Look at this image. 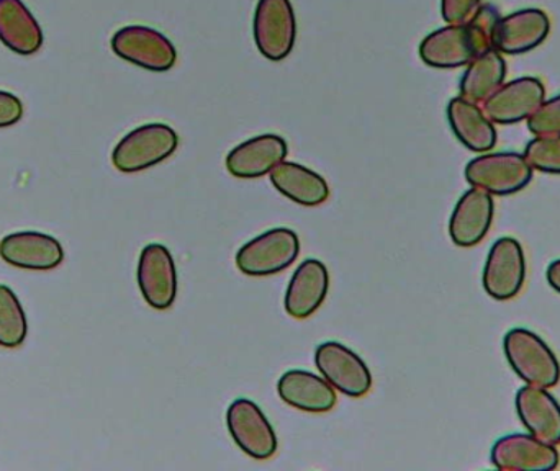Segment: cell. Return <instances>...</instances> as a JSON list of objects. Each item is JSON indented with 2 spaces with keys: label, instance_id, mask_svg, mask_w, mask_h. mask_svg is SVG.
I'll return each mask as SVG.
<instances>
[{
  "label": "cell",
  "instance_id": "obj_1",
  "mask_svg": "<svg viewBox=\"0 0 560 471\" xmlns=\"http://www.w3.org/2000/svg\"><path fill=\"white\" fill-rule=\"evenodd\" d=\"M503 352L512 370L526 385L552 388L559 384V358L536 332L526 328L510 329L503 338Z\"/></svg>",
  "mask_w": 560,
  "mask_h": 471
},
{
  "label": "cell",
  "instance_id": "obj_2",
  "mask_svg": "<svg viewBox=\"0 0 560 471\" xmlns=\"http://www.w3.org/2000/svg\"><path fill=\"white\" fill-rule=\"evenodd\" d=\"M179 146V137L163 123L143 125L121 138L112 153L115 169L125 174L141 173L173 156Z\"/></svg>",
  "mask_w": 560,
  "mask_h": 471
},
{
  "label": "cell",
  "instance_id": "obj_3",
  "mask_svg": "<svg viewBox=\"0 0 560 471\" xmlns=\"http://www.w3.org/2000/svg\"><path fill=\"white\" fill-rule=\"evenodd\" d=\"M464 176L470 186L486 190L492 197H509L529 186L533 169L523 154L489 151L474 157Z\"/></svg>",
  "mask_w": 560,
  "mask_h": 471
},
{
  "label": "cell",
  "instance_id": "obj_4",
  "mask_svg": "<svg viewBox=\"0 0 560 471\" xmlns=\"http://www.w3.org/2000/svg\"><path fill=\"white\" fill-rule=\"evenodd\" d=\"M300 254V239L289 228H276L246 243L236 254V267L248 276H269L289 269Z\"/></svg>",
  "mask_w": 560,
  "mask_h": 471
},
{
  "label": "cell",
  "instance_id": "obj_5",
  "mask_svg": "<svg viewBox=\"0 0 560 471\" xmlns=\"http://www.w3.org/2000/svg\"><path fill=\"white\" fill-rule=\"evenodd\" d=\"M112 49L118 58L153 72L176 66L177 51L170 38L144 25H128L112 36Z\"/></svg>",
  "mask_w": 560,
  "mask_h": 471
},
{
  "label": "cell",
  "instance_id": "obj_6",
  "mask_svg": "<svg viewBox=\"0 0 560 471\" xmlns=\"http://www.w3.org/2000/svg\"><path fill=\"white\" fill-rule=\"evenodd\" d=\"M526 280V257L515 237H500L490 247L483 266V290L497 302H509L522 292Z\"/></svg>",
  "mask_w": 560,
  "mask_h": 471
},
{
  "label": "cell",
  "instance_id": "obj_7",
  "mask_svg": "<svg viewBox=\"0 0 560 471\" xmlns=\"http://www.w3.org/2000/svg\"><path fill=\"white\" fill-rule=\"evenodd\" d=\"M253 35L259 52L279 62L292 52L296 20L290 0H259L253 20Z\"/></svg>",
  "mask_w": 560,
  "mask_h": 471
},
{
  "label": "cell",
  "instance_id": "obj_8",
  "mask_svg": "<svg viewBox=\"0 0 560 471\" xmlns=\"http://www.w3.org/2000/svg\"><path fill=\"white\" fill-rule=\"evenodd\" d=\"M315 365L322 377L339 393L362 398L371 391L372 374L355 352L339 342H323L315 351Z\"/></svg>",
  "mask_w": 560,
  "mask_h": 471
},
{
  "label": "cell",
  "instance_id": "obj_9",
  "mask_svg": "<svg viewBox=\"0 0 560 471\" xmlns=\"http://www.w3.org/2000/svg\"><path fill=\"white\" fill-rule=\"evenodd\" d=\"M226 427L236 446L255 460H268L278 452V436L255 401L240 398L226 411Z\"/></svg>",
  "mask_w": 560,
  "mask_h": 471
},
{
  "label": "cell",
  "instance_id": "obj_10",
  "mask_svg": "<svg viewBox=\"0 0 560 471\" xmlns=\"http://www.w3.org/2000/svg\"><path fill=\"white\" fill-rule=\"evenodd\" d=\"M138 286L151 308L170 309L177 296V269L173 254L163 244H148L138 262Z\"/></svg>",
  "mask_w": 560,
  "mask_h": 471
},
{
  "label": "cell",
  "instance_id": "obj_11",
  "mask_svg": "<svg viewBox=\"0 0 560 471\" xmlns=\"http://www.w3.org/2000/svg\"><path fill=\"white\" fill-rule=\"evenodd\" d=\"M483 51L489 49L483 48L467 23L443 26L430 33L420 45L421 61L434 69L463 68Z\"/></svg>",
  "mask_w": 560,
  "mask_h": 471
},
{
  "label": "cell",
  "instance_id": "obj_12",
  "mask_svg": "<svg viewBox=\"0 0 560 471\" xmlns=\"http://www.w3.org/2000/svg\"><path fill=\"white\" fill-rule=\"evenodd\" d=\"M545 101V84L538 78L525 75L497 89L483 102L482 110L493 123L515 125L528 120Z\"/></svg>",
  "mask_w": 560,
  "mask_h": 471
},
{
  "label": "cell",
  "instance_id": "obj_13",
  "mask_svg": "<svg viewBox=\"0 0 560 471\" xmlns=\"http://www.w3.org/2000/svg\"><path fill=\"white\" fill-rule=\"evenodd\" d=\"M559 460L556 446L532 434L500 437L490 450V462L502 471H551L558 469Z\"/></svg>",
  "mask_w": 560,
  "mask_h": 471
},
{
  "label": "cell",
  "instance_id": "obj_14",
  "mask_svg": "<svg viewBox=\"0 0 560 471\" xmlns=\"http://www.w3.org/2000/svg\"><path fill=\"white\" fill-rule=\"evenodd\" d=\"M551 32V20L541 9H523L502 16L492 46L500 55H525L538 48Z\"/></svg>",
  "mask_w": 560,
  "mask_h": 471
},
{
  "label": "cell",
  "instance_id": "obj_15",
  "mask_svg": "<svg viewBox=\"0 0 560 471\" xmlns=\"http://www.w3.org/2000/svg\"><path fill=\"white\" fill-rule=\"evenodd\" d=\"M493 216H495L493 197L486 190L472 187L464 192L457 205L454 207L450 220L451 240L464 249L477 246L489 233Z\"/></svg>",
  "mask_w": 560,
  "mask_h": 471
},
{
  "label": "cell",
  "instance_id": "obj_16",
  "mask_svg": "<svg viewBox=\"0 0 560 471\" xmlns=\"http://www.w3.org/2000/svg\"><path fill=\"white\" fill-rule=\"evenodd\" d=\"M0 257L19 269L52 270L65 260V249L45 233L22 232L0 240Z\"/></svg>",
  "mask_w": 560,
  "mask_h": 471
},
{
  "label": "cell",
  "instance_id": "obj_17",
  "mask_svg": "<svg viewBox=\"0 0 560 471\" xmlns=\"http://www.w3.org/2000/svg\"><path fill=\"white\" fill-rule=\"evenodd\" d=\"M516 414L532 436L542 443L560 444V404L549 388L525 385L515 397Z\"/></svg>",
  "mask_w": 560,
  "mask_h": 471
},
{
  "label": "cell",
  "instance_id": "obj_18",
  "mask_svg": "<svg viewBox=\"0 0 560 471\" xmlns=\"http://www.w3.org/2000/svg\"><path fill=\"white\" fill-rule=\"evenodd\" d=\"M329 290V273L318 259H306L296 267L287 286V315L295 319H306L318 311Z\"/></svg>",
  "mask_w": 560,
  "mask_h": 471
},
{
  "label": "cell",
  "instance_id": "obj_19",
  "mask_svg": "<svg viewBox=\"0 0 560 471\" xmlns=\"http://www.w3.org/2000/svg\"><path fill=\"white\" fill-rule=\"evenodd\" d=\"M289 148L279 134H261L238 144L226 156V169L238 179H259L268 176L278 164L285 161Z\"/></svg>",
  "mask_w": 560,
  "mask_h": 471
},
{
  "label": "cell",
  "instance_id": "obj_20",
  "mask_svg": "<svg viewBox=\"0 0 560 471\" xmlns=\"http://www.w3.org/2000/svg\"><path fill=\"white\" fill-rule=\"evenodd\" d=\"M447 121L454 137L474 153H489L497 144L495 123L486 111L466 98L454 97L447 104Z\"/></svg>",
  "mask_w": 560,
  "mask_h": 471
},
{
  "label": "cell",
  "instance_id": "obj_21",
  "mask_svg": "<svg viewBox=\"0 0 560 471\" xmlns=\"http://www.w3.org/2000/svg\"><path fill=\"white\" fill-rule=\"evenodd\" d=\"M280 400L303 413H328L336 404V390L318 375L306 370H289L278 384Z\"/></svg>",
  "mask_w": 560,
  "mask_h": 471
},
{
  "label": "cell",
  "instance_id": "obj_22",
  "mask_svg": "<svg viewBox=\"0 0 560 471\" xmlns=\"http://www.w3.org/2000/svg\"><path fill=\"white\" fill-rule=\"evenodd\" d=\"M0 43L20 56L42 48V26L22 0H0Z\"/></svg>",
  "mask_w": 560,
  "mask_h": 471
},
{
  "label": "cell",
  "instance_id": "obj_23",
  "mask_svg": "<svg viewBox=\"0 0 560 471\" xmlns=\"http://www.w3.org/2000/svg\"><path fill=\"white\" fill-rule=\"evenodd\" d=\"M272 186L287 199L302 207H319L329 199V187L315 170L282 161L269 173Z\"/></svg>",
  "mask_w": 560,
  "mask_h": 471
},
{
  "label": "cell",
  "instance_id": "obj_24",
  "mask_svg": "<svg viewBox=\"0 0 560 471\" xmlns=\"http://www.w3.org/2000/svg\"><path fill=\"white\" fill-rule=\"evenodd\" d=\"M506 62L497 49L480 52L467 64L460 79V97L483 104L497 89L505 84Z\"/></svg>",
  "mask_w": 560,
  "mask_h": 471
},
{
  "label": "cell",
  "instance_id": "obj_25",
  "mask_svg": "<svg viewBox=\"0 0 560 471\" xmlns=\"http://www.w3.org/2000/svg\"><path fill=\"white\" fill-rule=\"evenodd\" d=\"M28 325L25 311L10 286L0 285V345L16 349L25 342Z\"/></svg>",
  "mask_w": 560,
  "mask_h": 471
},
{
  "label": "cell",
  "instance_id": "obj_26",
  "mask_svg": "<svg viewBox=\"0 0 560 471\" xmlns=\"http://www.w3.org/2000/svg\"><path fill=\"white\" fill-rule=\"evenodd\" d=\"M525 160L533 170L560 176V137H535L525 148Z\"/></svg>",
  "mask_w": 560,
  "mask_h": 471
},
{
  "label": "cell",
  "instance_id": "obj_27",
  "mask_svg": "<svg viewBox=\"0 0 560 471\" xmlns=\"http://www.w3.org/2000/svg\"><path fill=\"white\" fill-rule=\"evenodd\" d=\"M526 125L535 137H560V94L542 102Z\"/></svg>",
  "mask_w": 560,
  "mask_h": 471
},
{
  "label": "cell",
  "instance_id": "obj_28",
  "mask_svg": "<svg viewBox=\"0 0 560 471\" xmlns=\"http://www.w3.org/2000/svg\"><path fill=\"white\" fill-rule=\"evenodd\" d=\"M500 15L499 9L492 3H480L479 9L474 12L470 16L467 25L470 26L477 38L482 43L483 48L493 49L492 38L493 32H495L497 25H499Z\"/></svg>",
  "mask_w": 560,
  "mask_h": 471
},
{
  "label": "cell",
  "instance_id": "obj_29",
  "mask_svg": "<svg viewBox=\"0 0 560 471\" xmlns=\"http://www.w3.org/2000/svg\"><path fill=\"white\" fill-rule=\"evenodd\" d=\"M479 5L480 0H441V15L447 25H464Z\"/></svg>",
  "mask_w": 560,
  "mask_h": 471
},
{
  "label": "cell",
  "instance_id": "obj_30",
  "mask_svg": "<svg viewBox=\"0 0 560 471\" xmlns=\"http://www.w3.org/2000/svg\"><path fill=\"white\" fill-rule=\"evenodd\" d=\"M23 117V104L10 92L0 91V128L19 123Z\"/></svg>",
  "mask_w": 560,
  "mask_h": 471
},
{
  "label": "cell",
  "instance_id": "obj_31",
  "mask_svg": "<svg viewBox=\"0 0 560 471\" xmlns=\"http://www.w3.org/2000/svg\"><path fill=\"white\" fill-rule=\"evenodd\" d=\"M546 279H548L551 289L560 295V259L552 260L549 263L548 270H546Z\"/></svg>",
  "mask_w": 560,
  "mask_h": 471
}]
</instances>
